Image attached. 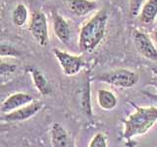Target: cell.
<instances>
[{
	"mask_svg": "<svg viewBox=\"0 0 157 147\" xmlns=\"http://www.w3.org/2000/svg\"><path fill=\"white\" fill-rule=\"evenodd\" d=\"M107 22V13L100 10L82 27L78 36V47L82 52L91 53L102 42L106 33Z\"/></svg>",
	"mask_w": 157,
	"mask_h": 147,
	"instance_id": "obj_1",
	"label": "cell"
},
{
	"mask_svg": "<svg viewBox=\"0 0 157 147\" xmlns=\"http://www.w3.org/2000/svg\"><path fill=\"white\" fill-rule=\"evenodd\" d=\"M157 123V107H136L135 112L125 121L124 137L132 139V137L145 134Z\"/></svg>",
	"mask_w": 157,
	"mask_h": 147,
	"instance_id": "obj_2",
	"label": "cell"
},
{
	"mask_svg": "<svg viewBox=\"0 0 157 147\" xmlns=\"http://www.w3.org/2000/svg\"><path fill=\"white\" fill-rule=\"evenodd\" d=\"M96 78L98 81L116 87L131 88L139 82L140 76L136 72L128 69H116V70L98 75Z\"/></svg>",
	"mask_w": 157,
	"mask_h": 147,
	"instance_id": "obj_3",
	"label": "cell"
},
{
	"mask_svg": "<svg viewBox=\"0 0 157 147\" xmlns=\"http://www.w3.org/2000/svg\"><path fill=\"white\" fill-rule=\"evenodd\" d=\"M29 29L37 44L42 47L47 45L49 41L48 24L45 14L42 11L38 10L33 13L29 24Z\"/></svg>",
	"mask_w": 157,
	"mask_h": 147,
	"instance_id": "obj_4",
	"label": "cell"
},
{
	"mask_svg": "<svg viewBox=\"0 0 157 147\" xmlns=\"http://www.w3.org/2000/svg\"><path fill=\"white\" fill-rule=\"evenodd\" d=\"M53 54L60 65L63 73L66 76H75L85 66V61L82 56L74 55L60 49H53Z\"/></svg>",
	"mask_w": 157,
	"mask_h": 147,
	"instance_id": "obj_5",
	"label": "cell"
},
{
	"mask_svg": "<svg viewBox=\"0 0 157 147\" xmlns=\"http://www.w3.org/2000/svg\"><path fill=\"white\" fill-rule=\"evenodd\" d=\"M135 47L142 57L151 61H157V47L146 33L140 31H135L132 33Z\"/></svg>",
	"mask_w": 157,
	"mask_h": 147,
	"instance_id": "obj_6",
	"label": "cell"
},
{
	"mask_svg": "<svg viewBox=\"0 0 157 147\" xmlns=\"http://www.w3.org/2000/svg\"><path fill=\"white\" fill-rule=\"evenodd\" d=\"M33 97L26 92H16L8 96L1 104V112L8 114L33 102Z\"/></svg>",
	"mask_w": 157,
	"mask_h": 147,
	"instance_id": "obj_7",
	"label": "cell"
},
{
	"mask_svg": "<svg viewBox=\"0 0 157 147\" xmlns=\"http://www.w3.org/2000/svg\"><path fill=\"white\" fill-rule=\"evenodd\" d=\"M42 103L38 101H33L29 104L20 108L18 110H15L11 113L5 114L4 120L7 122H21L28 120L29 118L36 115L37 113L41 110Z\"/></svg>",
	"mask_w": 157,
	"mask_h": 147,
	"instance_id": "obj_8",
	"label": "cell"
},
{
	"mask_svg": "<svg viewBox=\"0 0 157 147\" xmlns=\"http://www.w3.org/2000/svg\"><path fill=\"white\" fill-rule=\"evenodd\" d=\"M52 26L56 37L62 43H68L71 39V28L67 21L57 12L52 13Z\"/></svg>",
	"mask_w": 157,
	"mask_h": 147,
	"instance_id": "obj_9",
	"label": "cell"
},
{
	"mask_svg": "<svg viewBox=\"0 0 157 147\" xmlns=\"http://www.w3.org/2000/svg\"><path fill=\"white\" fill-rule=\"evenodd\" d=\"M97 7L94 0H69L68 8L70 12L76 16L82 17L90 14Z\"/></svg>",
	"mask_w": 157,
	"mask_h": 147,
	"instance_id": "obj_10",
	"label": "cell"
},
{
	"mask_svg": "<svg viewBox=\"0 0 157 147\" xmlns=\"http://www.w3.org/2000/svg\"><path fill=\"white\" fill-rule=\"evenodd\" d=\"M27 70L29 74H31L33 85L36 87L38 92L43 96L50 94L51 86H50V83H49V81L47 80L45 75H44L42 72H40L39 70H37V69L33 68V67H28Z\"/></svg>",
	"mask_w": 157,
	"mask_h": 147,
	"instance_id": "obj_11",
	"label": "cell"
},
{
	"mask_svg": "<svg viewBox=\"0 0 157 147\" xmlns=\"http://www.w3.org/2000/svg\"><path fill=\"white\" fill-rule=\"evenodd\" d=\"M51 142L53 147H72L71 137L60 124H54L52 126Z\"/></svg>",
	"mask_w": 157,
	"mask_h": 147,
	"instance_id": "obj_12",
	"label": "cell"
},
{
	"mask_svg": "<svg viewBox=\"0 0 157 147\" xmlns=\"http://www.w3.org/2000/svg\"><path fill=\"white\" fill-rule=\"evenodd\" d=\"M96 101L98 106L104 111L113 110L118 104V99L116 95L111 90L105 89V88H101V89L97 91Z\"/></svg>",
	"mask_w": 157,
	"mask_h": 147,
	"instance_id": "obj_13",
	"label": "cell"
},
{
	"mask_svg": "<svg viewBox=\"0 0 157 147\" xmlns=\"http://www.w3.org/2000/svg\"><path fill=\"white\" fill-rule=\"evenodd\" d=\"M157 18V0H147L140 14V20L144 24H150Z\"/></svg>",
	"mask_w": 157,
	"mask_h": 147,
	"instance_id": "obj_14",
	"label": "cell"
},
{
	"mask_svg": "<svg viewBox=\"0 0 157 147\" xmlns=\"http://www.w3.org/2000/svg\"><path fill=\"white\" fill-rule=\"evenodd\" d=\"M29 18V11L25 4L19 3L15 6L12 12V22L16 27L21 28L25 26Z\"/></svg>",
	"mask_w": 157,
	"mask_h": 147,
	"instance_id": "obj_15",
	"label": "cell"
},
{
	"mask_svg": "<svg viewBox=\"0 0 157 147\" xmlns=\"http://www.w3.org/2000/svg\"><path fill=\"white\" fill-rule=\"evenodd\" d=\"M0 55H1V57L16 58V57H21L22 53L13 45H10L8 43L2 42L1 45H0Z\"/></svg>",
	"mask_w": 157,
	"mask_h": 147,
	"instance_id": "obj_16",
	"label": "cell"
},
{
	"mask_svg": "<svg viewBox=\"0 0 157 147\" xmlns=\"http://www.w3.org/2000/svg\"><path fill=\"white\" fill-rule=\"evenodd\" d=\"M144 4V0H130L129 12L131 18H136L137 16H140Z\"/></svg>",
	"mask_w": 157,
	"mask_h": 147,
	"instance_id": "obj_17",
	"label": "cell"
},
{
	"mask_svg": "<svg viewBox=\"0 0 157 147\" xmlns=\"http://www.w3.org/2000/svg\"><path fill=\"white\" fill-rule=\"evenodd\" d=\"M88 147H108L106 136L102 132H98L91 138Z\"/></svg>",
	"mask_w": 157,
	"mask_h": 147,
	"instance_id": "obj_18",
	"label": "cell"
},
{
	"mask_svg": "<svg viewBox=\"0 0 157 147\" xmlns=\"http://www.w3.org/2000/svg\"><path fill=\"white\" fill-rule=\"evenodd\" d=\"M17 70L16 65H11V64L4 63L2 62L0 65V75H1L2 80H4L5 77H7L9 76H11L12 74H14Z\"/></svg>",
	"mask_w": 157,
	"mask_h": 147,
	"instance_id": "obj_19",
	"label": "cell"
},
{
	"mask_svg": "<svg viewBox=\"0 0 157 147\" xmlns=\"http://www.w3.org/2000/svg\"><path fill=\"white\" fill-rule=\"evenodd\" d=\"M151 38H152V40H153L154 44H155V46L157 47V31H154L153 32H152L151 34Z\"/></svg>",
	"mask_w": 157,
	"mask_h": 147,
	"instance_id": "obj_20",
	"label": "cell"
}]
</instances>
